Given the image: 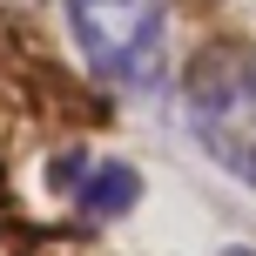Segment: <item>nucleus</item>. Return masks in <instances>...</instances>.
<instances>
[{
  "label": "nucleus",
  "mask_w": 256,
  "mask_h": 256,
  "mask_svg": "<svg viewBox=\"0 0 256 256\" xmlns=\"http://www.w3.org/2000/svg\"><path fill=\"white\" fill-rule=\"evenodd\" d=\"M61 189L88 222H115L142 202V176L122 155H74V162H61Z\"/></svg>",
  "instance_id": "nucleus-3"
},
{
  "label": "nucleus",
  "mask_w": 256,
  "mask_h": 256,
  "mask_svg": "<svg viewBox=\"0 0 256 256\" xmlns=\"http://www.w3.org/2000/svg\"><path fill=\"white\" fill-rule=\"evenodd\" d=\"M222 256H256V250H222Z\"/></svg>",
  "instance_id": "nucleus-4"
},
{
  "label": "nucleus",
  "mask_w": 256,
  "mask_h": 256,
  "mask_svg": "<svg viewBox=\"0 0 256 256\" xmlns=\"http://www.w3.org/2000/svg\"><path fill=\"white\" fill-rule=\"evenodd\" d=\"M74 54L108 88H148L162 68L168 0H61Z\"/></svg>",
  "instance_id": "nucleus-2"
},
{
  "label": "nucleus",
  "mask_w": 256,
  "mask_h": 256,
  "mask_svg": "<svg viewBox=\"0 0 256 256\" xmlns=\"http://www.w3.org/2000/svg\"><path fill=\"white\" fill-rule=\"evenodd\" d=\"M182 122L230 182L256 189V40L222 34L182 68Z\"/></svg>",
  "instance_id": "nucleus-1"
}]
</instances>
